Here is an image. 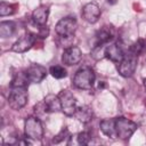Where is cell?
Wrapping results in <instances>:
<instances>
[{
    "instance_id": "obj_16",
    "label": "cell",
    "mask_w": 146,
    "mask_h": 146,
    "mask_svg": "<svg viewBox=\"0 0 146 146\" xmlns=\"http://www.w3.org/2000/svg\"><path fill=\"white\" fill-rule=\"evenodd\" d=\"M102 132L108 138H117L115 132V119H105L99 124Z\"/></svg>"
},
{
    "instance_id": "obj_20",
    "label": "cell",
    "mask_w": 146,
    "mask_h": 146,
    "mask_svg": "<svg viewBox=\"0 0 146 146\" xmlns=\"http://www.w3.org/2000/svg\"><path fill=\"white\" fill-rule=\"evenodd\" d=\"M49 73L55 78V79H63L67 75V72L66 70L63 67V66H59V65H55V66H51L49 68Z\"/></svg>"
},
{
    "instance_id": "obj_4",
    "label": "cell",
    "mask_w": 146,
    "mask_h": 146,
    "mask_svg": "<svg viewBox=\"0 0 146 146\" xmlns=\"http://www.w3.org/2000/svg\"><path fill=\"white\" fill-rule=\"evenodd\" d=\"M27 103V90L26 87H11V91L8 97V104L9 106L18 111L23 108Z\"/></svg>"
},
{
    "instance_id": "obj_21",
    "label": "cell",
    "mask_w": 146,
    "mask_h": 146,
    "mask_svg": "<svg viewBox=\"0 0 146 146\" xmlns=\"http://www.w3.org/2000/svg\"><path fill=\"white\" fill-rule=\"evenodd\" d=\"M68 138H71V135H70L67 128H63V129L58 132V135H56V136L54 137L52 143H54V144H58V143H62V141H64V140H66V139H68Z\"/></svg>"
},
{
    "instance_id": "obj_15",
    "label": "cell",
    "mask_w": 146,
    "mask_h": 146,
    "mask_svg": "<svg viewBox=\"0 0 146 146\" xmlns=\"http://www.w3.org/2000/svg\"><path fill=\"white\" fill-rule=\"evenodd\" d=\"M44 107H46V111L47 113H52V112H58V111H62V105H60V100H59V97L56 96V95H48L43 98L42 100Z\"/></svg>"
},
{
    "instance_id": "obj_24",
    "label": "cell",
    "mask_w": 146,
    "mask_h": 146,
    "mask_svg": "<svg viewBox=\"0 0 146 146\" xmlns=\"http://www.w3.org/2000/svg\"><path fill=\"white\" fill-rule=\"evenodd\" d=\"M143 86H144V89H145V91H146V79L143 80Z\"/></svg>"
},
{
    "instance_id": "obj_17",
    "label": "cell",
    "mask_w": 146,
    "mask_h": 146,
    "mask_svg": "<svg viewBox=\"0 0 146 146\" xmlns=\"http://www.w3.org/2000/svg\"><path fill=\"white\" fill-rule=\"evenodd\" d=\"M75 117L82 122V123H88L91 121L92 119V110L90 108V106L88 105H82V106H79L76 107V111L74 113Z\"/></svg>"
},
{
    "instance_id": "obj_22",
    "label": "cell",
    "mask_w": 146,
    "mask_h": 146,
    "mask_svg": "<svg viewBox=\"0 0 146 146\" xmlns=\"http://www.w3.org/2000/svg\"><path fill=\"white\" fill-rule=\"evenodd\" d=\"M14 11H15V9H14L13 5H9L3 1L0 3V16H8V15L14 14Z\"/></svg>"
},
{
    "instance_id": "obj_3",
    "label": "cell",
    "mask_w": 146,
    "mask_h": 146,
    "mask_svg": "<svg viewBox=\"0 0 146 146\" xmlns=\"http://www.w3.org/2000/svg\"><path fill=\"white\" fill-rule=\"evenodd\" d=\"M136 130H137V124L133 121L123 116L115 119V132L117 138L123 140L129 139Z\"/></svg>"
},
{
    "instance_id": "obj_11",
    "label": "cell",
    "mask_w": 146,
    "mask_h": 146,
    "mask_svg": "<svg viewBox=\"0 0 146 146\" xmlns=\"http://www.w3.org/2000/svg\"><path fill=\"white\" fill-rule=\"evenodd\" d=\"M34 42H35V36L31 33H26L13 44L11 50L15 52H25L32 48Z\"/></svg>"
},
{
    "instance_id": "obj_12",
    "label": "cell",
    "mask_w": 146,
    "mask_h": 146,
    "mask_svg": "<svg viewBox=\"0 0 146 146\" xmlns=\"http://www.w3.org/2000/svg\"><path fill=\"white\" fill-rule=\"evenodd\" d=\"M82 17L86 22L88 23H96L99 17H100V9L99 7L94 3V2H90V3H87L83 8H82Z\"/></svg>"
},
{
    "instance_id": "obj_8",
    "label": "cell",
    "mask_w": 146,
    "mask_h": 146,
    "mask_svg": "<svg viewBox=\"0 0 146 146\" xmlns=\"http://www.w3.org/2000/svg\"><path fill=\"white\" fill-rule=\"evenodd\" d=\"M26 79L29 82L31 83H39L41 82L46 75H47V70L46 67L38 65V64H32L31 66H29L25 71H24Z\"/></svg>"
},
{
    "instance_id": "obj_5",
    "label": "cell",
    "mask_w": 146,
    "mask_h": 146,
    "mask_svg": "<svg viewBox=\"0 0 146 146\" xmlns=\"http://www.w3.org/2000/svg\"><path fill=\"white\" fill-rule=\"evenodd\" d=\"M76 27H78V23H76L75 18H73V17H64L60 21H58V23L56 24L55 31L60 38L71 39V38L74 36Z\"/></svg>"
},
{
    "instance_id": "obj_9",
    "label": "cell",
    "mask_w": 146,
    "mask_h": 146,
    "mask_svg": "<svg viewBox=\"0 0 146 146\" xmlns=\"http://www.w3.org/2000/svg\"><path fill=\"white\" fill-rule=\"evenodd\" d=\"M82 59V51L80 50L79 47L72 46V47H67L62 55V62L65 65L72 66V65H76L80 63V60Z\"/></svg>"
},
{
    "instance_id": "obj_13",
    "label": "cell",
    "mask_w": 146,
    "mask_h": 146,
    "mask_svg": "<svg viewBox=\"0 0 146 146\" xmlns=\"http://www.w3.org/2000/svg\"><path fill=\"white\" fill-rule=\"evenodd\" d=\"M114 38V29L112 26H103L96 34L95 46H105Z\"/></svg>"
},
{
    "instance_id": "obj_19",
    "label": "cell",
    "mask_w": 146,
    "mask_h": 146,
    "mask_svg": "<svg viewBox=\"0 0 146 146\" xmlns=\"http://www.w3.org/2000/svg\"><path fill=\"white\" fill-rule=\"evenodd\" d=\"M145 48H146V42H145L143 39H138L135 43H132V44L130 46L129 52H131V54L138 56V55H140L141 52H144Z\"/></svg>"
},
{
    "instance_id": "obj_7",
    "label": "cell",
    "mask_w": 146,
    "mask_h": 146,
    "mask_svg": "<svg viewBox=\"0 0 146 146\" xmlns=\"http://www.w3.org/2000/svg\"><path fill=\"white\" fill-rule=\"evenodd\" d=\"M58 97H59L60 105H62V112L67 116L74 115L76 107H78L74 95L68 90H62L58 94Z\"/></svg>"
},
{
    "instance_id": "obj_6",
    "label": "cell",
    "mask_w": 146,
    "mask_h": 146,
    "mask_svg": "<svg viewBox=\"0 0 146 146\" xmlns=\"http://www.w3.org/2000/svg\"><path fill=\"white\" fill-rule=\"evenodd\" d=\"M137 64H138V56H136L131 52H128L124 55L123 59L119 63L117 71L121 76L129 78L135 73V71L137 68Z\"/></svg>"
},
{
    "instance_id": "obj_1",
    "label": "cell",
    "mask_w": 146,
    "mask_h": 146,
    "mask_svg": "<svg viewBox=\"0 0 146 146\" xmlns=\"http://www.w3.org/2000/svg\"><path fill=\"white\" fill-rule=\"evenodd\" d=\"M24 133L26 138V144H32V141H40L43 137V127L41 121L36 116H30L24 123Z\"/></svg>"
},
{
    "instance_id": "obj_18",
    "label": "cell",
    "mask_w": 146,
    "mask_h": 146,
    "mask_svg": "<svg viewBox=\"0 0 146 146\" xmlns=\"http://www.w3.org/2000/svg\"><path fill=\"white\" fill-rule=\"evenodd\" d=\"M16 30V24L11 21H6L0 23V36L1 38H9L14 34Z\"/></svg>"
},
{
    "instance_id": "obj_10",
    "label": "cell",
    "mask_w": 146,
    "mask_h": 146,
    "mask_svg": "<svg viewBox=\"0 0 146 146\" xmlns=\"http://www.w3.org/2000/svg\"><path fill=\"white\" fill-rule=\"evenodd\" d=\"M124 55L125 54H124L123 47L121 46L120 42L111 43V44L106 46V48H105V57H107L108 59H111L114 63L119 64L123 59Z\"/></svg>"
},
{
    "instance_id": "obj_23",
    "label": "cell",
    "mask_w": 146,
    "mask_h": 146,
    "mask_svg": "<svg viewBox=\"0 0 146 146\" xmlns=\"http://www.w3.org/2000/svg\"><path fill=\"white\" fill-rule=\"evenodd\" d=\"M75 138H76V144L78 145H87L90 141V135L88 132H86V131L78 133L75 136Z\"/></svg>"
},
{
    "instance_id": "obj_2",
    "label": "cell",
    "mask_w": 146,
    "mask_h": 146,
    "mask_svg": "<svg viewBox=\"0 0 146 146\" xmlns=\"http://www.w3.org/2000/svg\"><path fill=\"white\" fill-rule=\"evenodd\" d=\"M95 80H96V75H95L94 70L91 67L84 66L76 71L75 75L73 78V84L78 89L89 90L94 87Z\"/></svg>"
},
{
    "instance_id": "obj_14",
    "label": "cell",
    "mask_w": 146,
    "mask_h": 146,
    "mask_svg": "<svg viewBox=\"0 0 146 146\" xmlns=\"http://www.w3.org/2000/svg\"><path fill=\"white\" fill-rule=\"evenodd\" d=\"M48 16H49V8L47 6H39L32 13V21L34 22V24L39 26H43L48 21Z\"/></svg>"
}]
</instances>
